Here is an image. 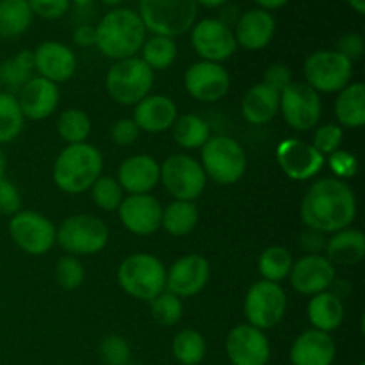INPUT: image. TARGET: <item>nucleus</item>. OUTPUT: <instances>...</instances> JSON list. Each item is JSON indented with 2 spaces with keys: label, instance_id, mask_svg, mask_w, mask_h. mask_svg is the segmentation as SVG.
Segmentation results:
<instances>
[{
  "label": "nucleus",
  "instance_id": "c03bdc74",
  "mask_svg": "<svg viewBox=\"0 0 365 365\" xmlns=\"http://www.w3.org/2000/svg\"><path fill=\"white\" fill-rule=\"evenodd\" d=\"M342 138H344V132L339 125L328 123L323 125L316 130L312 139V146L321 153L323 157L331 155L334 152H337L341 148Z\"/></svg>",
  "mask_w": 365,
  "mask_h": 365
},
{
  "label": "nucleus",
  "instance_id": "ddd939ff",
  "mask_svg": "<svg viewBox=\"0 0 365 365\" xmlns=\"http://www.w3.org/2000/svg\"><path fill=\"white\" fill-rule=\"evenodd\" d=\"M191 45L202 61L221 64L237 50L234 29L220 18H203L191 29Z\"/></svg>",
  "mask_w": 365,
  "mask_h": 365
},
{
  "label": "nucleus",
  "instance_id": "6ab92c4d",
  "mask_svg": "<svg viewBox=\"0 0 365 365\" xmlns=\"http://www.w3.org/2000/svg\"><path fill=\"white\" fill-rule=\"evenodd\" d=\"M289 278L299 294L316 296L334 285L335 266L323 255H305L292 264Z\"/></svg>",
  "mask_w": 365,
  "mask_h": 365
},
{
  "label": "nucleus",
  "instance_id": "2eb2a0df",
  "mask_svg": "<svg viewBox=\"0 0 365 365\" xmlns=\"http://www.w3.org/2000/svg\"><path fill=\"white\" fill-rule=\"evenodd\" d=\"M184 84L198 102H220L230 89V75L221 64L198 61L185 70Z\"/></svg>",
  "mask_w": 365,
  "mask_h": 365
},
{
  "label": "nucleus",
  "instance_id": "49530a36",
  "mask_svg": "<svg viewBox=\"0 0 365 365\" xmlns=\"http://www.w3.org/2000/svg\"><path fill=\"white\" fill-rule=\"evenodd\" d=\"M21 210V195L16 185L7 178L0 180V214L14 216Z\"/></svg>",
  "mask_w": 365,
  "mask_h": 365
},
{
  "label": "nucleus",
  "instance_id": "39448f33",
  "mask_svg": "<svg viewBox=\"0 0 365 365\" xmlns=\"http://www.w3.org/2000/svg\"><path fill=\"white\" fill-rule=\"evenodd\" d=\"M118 284L132 298L152 302L166 291V267L150 253H134L118 267Z\"/></svg>",
  "mask_w": 365,
  "mask_h": 365
},
{
  "label": "nucleus",
  "instance_id": "09e8293b",
  "mask_svg": "<svg viewBox=\"0 0 365 365\" xmlns=\"http://www.w3.org/2000/svg\"><path fill=\"white\" fill-rule=\"evenodd\" d=\"M337 50L339 53L349 59L351 63L355 61L362 59L364 52H365V41H364V36L359 34V32H348V34L341 36L337 41Z\"/></svg>",
  "mask_w": 365,
  "mask_h": 365
},
{
  "label": "nucleus",
  "instance_id": "2f4dec72",
  "mask_svg": "<svg viewBox=\"0 0 365 365\" xmlns=\"http://www.w3.org/2000/svg\"><path fill=\"white\" fill-rule=\"evenodd\" d=\"M200 220L198 207L195 202H182V200H175L173 203L163 209V221L160 227L168 232V234L175 235V237H182V235L191 234L196 228Z\"/></svg>",
  "mask_w": 365,
  "mask_h": 365
},
{
  "label": "nucleus",
  "instance_id": "864d4df0",
  "mask_svg": "<svg viewBox=\"0 0 365 365\" xmlns=\"http://www.w3.org/2000/svg\"><path fill=\"white\" fill-rule=\"evenodd\" d=\"M95 39H96V34H95V27L93 25H78L77 29H75L73 32V43L77 46H81V48H89V46L95 45Z\"/></svg>",
  "mask_w": 365,
  "mask_h": 365
},
{
  "label": "nucleus",
  "instance_id": "c85d7f7f",
  "mask_svg": "<svg viewBox=\"0 0 365 365\" xmlns=\"http://www.w3.org/2000/svg\"><path fill=\"white\" fill-rule=\"evenodd\" d=\"M307 312H309V319L314 330L330 334V331L337 330L344 321V303H342L341 296H337L335 292L324 291L310 299Z\"/></svg>",
  "mask_w": 365,
  "mask_h": 365
},
{
  "label": "nucleus",
  "instance_id": "6e6d98bb",
  "mask_svg": "<svg viewBox=\"0 0 365 365\" xmlns=\"http://www.w3.org/2000/svg\"><path fill=\"white\" fill-rule=\"evenodd\" d=\"M196 6L207 7V9H216V7L227 6L228 0H195Z\"/></svg>",
  "mask_w": 365,
  "mask_h": 365
},
{
  "label": "nucleus",
  "instance_id": "f704fd0d",
  "mask_svg": "<svg viewBox=\"0 0 365 365\" xmlns=\"http://www.w3.org/2000/svg\"><path fill=\"white\" fill-rule=\"evenodd\" d=\"M141 59L150 70H168L178 56V46L173 38L152 34L141 46Z\"/></svg>",
  "mask_w": 365,
  "mask_h": 365
},
{
  "label": "nucleus",
  "instance_id": "603ef678",
  "mask_svg": "<svg viewBox=\"0 0 365 365\" xmlns=\"http://www.w3.org/2000/svg\"><path fill=\"white\" fill-rule=\"evenodd\" d=\"M327 241L328 239H324V234L312 230V228H309V230L302 234V248L309 255H319V252L327 248Z\"/></svg>",
  "mask_w": 365,
  "mask_h": 365
},
{
  "label": "nucleus",
  "instance_id": "3c124183",
  "mask_svg": "<svg viewBox=\"0 0 365 365\" xmlns=\"http://www.w3.org/2000/svg\"><path fill=\"white\" fill-rule=\"evenodd\" d=\"M139 128L135 125L134 120H128V118H123V120H118L116 123L110 128V138L116 145L120 146H128L134 141H138L139 138Z\"/></svg>",
  "mask_w": 365,
  "mask_h": 365
},
{
  "label": "nucleus",
  "instance_id": "4c0bfd02",
  "mask_svg": "<svg viewBox=\"0 0 365 365\" xmlns=\"http://www.w3.org/2000/svg\"><path fill=\"white\" fill-rule=\"evenodd\" d=\"M24 121L25 118L16 96L0 93V145L14 141L24 130Z\"/></svg>",
  "mask_w": 365,
  "mask_h": 365
},
{
  "label": "nucleus",
  "instance_id": "bf43d9fd",
  "mask_svg": "<svg viewBox=\"0 0 365 365\" xmlns=\"http://www.w3.org/2000/svg\"><path fill=\"white\" fill-rule=\"evenodd\" d=\"M70 4H73V6H77V7H88V6H91L93 4V0H70Z\"/></svg>",
  "mask_w": 365,
  "mask_h": 365
},
{
  "label": "nucleus",
  "instance_id": "4d7b16f0",
  "mask_svg": "<svg viewBox=\"0 0 365 365\" xmlns=\"http://www.w3.org/2000/svg\"><path fill=\"white\" fill-rule=\"evenodd\" d=\"M356 14H365V0H346Z\"/></svg>",
  "mask_w": 365,
  "mask_h": 365
},
{
  "label": "nucleus",
  "instance_id": "412c9836",
  "mask_svg": "<svg viewBox=\"0 0 365 365\" xmlns=\"http://www.w3.org/2000/svg\"><path fill=\"white\" fill-rule=\"evenodd\" d=\"M34 68L39 77L59 84L73 77L77 70V56L64 43L45 41L34 50Z\"/></svg>",
  "mask_w": 365,
  "mask_h": 365
},
{
  "label": "nucleus",
  "instance_id": "ea45409f",
  "mask_svg": "<svg viewBox=\"0 0 365 365\" xmlns=\"http://www.w3.org/2000/svg\"><path fill=\"white\" fill-rule=\"evenodd\" d=\"M150 312H152V317L159 324L173 327V324H177L182 319L184 305H182V299L178 296L164 291L155 299L150 302Z\"/></svg>",
  "mask_w": 365,
  "mask_h": 365
},
{
  "label": "nucleus",
  "instance_id": "e2e57ef3",
  "mask_svg": "<svg viewBox=\"0 0 365 365\" xmlns=\"http://www.w3.org/2000/svg\"><path fill=\"white\" fill-rule=\"evenodd\" d=\"M359 365H365V364H364V362H362V364H359Z\"/></svg>",
  "mask_w": 365,
  "mask_h": 365
},
{
  "label": "nucleus",
  "instance_id": "393cba45",
  "mask_svg": "<svg viewBox=\"0 0 365 365\" xmlns=\"http://www.w3.org/2000/svg\"><path fill=\"white\" fill-rule=\"evenodd\" d=\"M160 182V166L150 155H134L118 170V184L130 195H148Z\"/></svg>",
  "mask_w": 365,
  "mask_h": 365
},
{
  "label": "nucleus",
  "instance_id": "7ed1b4c3",
  "mask_svg": "<svg viewBox=\"0 0 365 365\" xmlns=\"http://www.w3.org/2000/svg\"><path fill=\"white\" fill-rule=\"evenodd\" d=\"M103 170V157L89 143L68 145L53 163V182L61 191L78 195L95 184Z\"/></svg>",
  "mask_w": 365,
  "mask_h": 365
},
{
  "label": "nucleus",
  "instance_id": "052dcab7",
  "mask_svg": "<svg viewBox=\"0 0 365 365\" xmlns=\"http://www.w3.org/2000/svg\"><path fill=\"white\" fill-rule=\"evenodd\" d=\"M102 4H106V6L109 7H120V4H123L125 0H100Z\"/></svg>",
  "mask_w": 365,
  "mask_h": 365
},
{
  "label": "nucleus",
  "instance_id": "37998d69",
  "mask_svg": "<svg viewBox=\"0 0 365 365\" xmlns=\"http://www.w3.org/2000/svg\"><path fill=\"white\" fill-rule=\"evenodd\" d=\"M130 355V346L121 335H109L100 344V359L106 365H127Z\"/></svg>",
  "mask_w": 365,
  "mask_h": 365
},
{
  "label": "nucleus",
  "instance_id": "cd10ccee",
  "mask_svg": "<svg viewBox=\"0 0 365 365\" xmlns=\"http://www.w3.org/2000/svg\"><path fill=\"white\" fill-rule=\"evenodd\" d=\"M327 259L331 264L355 266L365 257V235L356 228H344L331 235L327 241Z\"/></svg>",
  "mask_w": 365,
  "mask_h": 365
},
{
  "label": "nucleus",
  "instance_id": "c756f323",
  "mask_svg": "<svg viewBox=\"0 0 365 365\" xmlns=\"http://www.w3.org/2000/svg\"><path fill=\"white\" fill-rule=\"evenodd\" d=\"M335 116L339 123L349 128H360L365 125V86L362 82L348 84L339 91L335 102Z\"/></svg>",
  "mask_w": 365,
  "mask_h": 365
},
{
  "label": "nucleus",
  "instance_id": "9b49d317",
  "mask_svg": "<svg viewBox=\"0 0 365 365\" xmlns=\"http://www.w3.org/2000/svg\"><path fill=\"white\" fill-rule=\"evenodd\" d=\"M160 182L173 198L195 202L207 185V175L202 164L189 155L175 153L160 166Z\"/></svg>",
  "mask_w": 365,
  "mask_h": 365
},
{
  "label": "nucleus",
  "instance_id": "4468645a",
  "mask_svg": "<svg viewBox=\"0 0 365 365\" xmlns=\"http://www.w3.org/2000/svg\"><path fill=\"white\" fill-rule=\"evenodd\" d=\"M9 235L29 255H45L56 245V227L34 210H20L11 216Z\"/></svg>",
  "mask_w": 365,
  "mask_h": 365
},
{
  "label": "nucleus",
  "instance_id": "473e14b6",
  "mask_svg": "<svg viewBox=\"0 0 365 365\" xmlns=\"http://www.w3.org/2000/svg\"><path fill=\"white\" fill-rule=\"evenodd\" d=\"M173 139L182 148H202L210 138V127L198 114H182L177 116L173 127Z\"/></svg>",
  "mask_w": 365,
  "mask_h": 365
},
{
  "label": "nucleus",
  "instance_id": "bb28decb",
  "mask_svg": "<svg viewBox=\"0 0 365 365\" xmlns=\"http://www.w3.org/2000/svg\"><path fill=\"white\" fill-rule=\"evenodd\" d=\"M242 116L252 125H266L280 110V93L266 86L264 82L255 84L246 91L241 103Z\"/></svg>",
  "mask_w": 365,
  "mask_h": 365
},
{
  "label": "nucleus",
  "instance_id": "c9c22d12",
  "mask_svg": "<svg viewBox=\"0 0 365 365\" xmlns=\"http://www.w3.org/2000/svg\"><path fill=\"white\" fill-rule=\"evenodd\" d=\"M171 349L180 365H198L207 355V342L200 331L182 330L175 335Z\"/></svg>",
  "mask_w": 365,
  "mask_h": 365
},
{
  "label": "nucleus",
  "instance_id": "9d476101",
  "mask_svg": "<svg viewBox=\"0 0 365 365\" xmlns=\"http://www.w3.org/2000/svg\"><path fill=\"white\" fill-rule=\"evenodd\" d=\"M287 310V296L280 284L260 280L250 287L245 299V316L250 327L271 330L284 319Z\"/></svg>",
  "mask_w": 365,
  "mask_h": 365
},
{
  "label": "nucleus",
  "instance_id": "f257e3e1",
  "mask_svg": "<svg viewBox=\"0 0 365 365\" xmlns=\"http://www.w3.org/2000/svg\"><path fill=\"white\" fill-rule=\"evenodd\" d=\"M299 214L303 223L312 230L335 234L355 221V192L339 178H321L305 192Z\"/></svg>",
  "mask_w": 365,
  "mask_h": 365
},
{
  "label": "nucleus",
  "instance_id": "7c9ffc66",
  "mask_svg": "<svg viewBox=\"0 0 365 365\" xmlns=\"http://www.w3.org/2000/svg\"><path fill=\"white\" fill-rule=\"evenodd\" d=\"M32 18L27 0H0V38H20L32 25Z\"/></svg>",
  "mask_w": 365,
  "mask_h": 365
},
{
  "label": "nucleus",
  "instance_id": "0eeeda50",
  "mask_svg": "<svg viewBox=\"0 0 365 365\" xmlns=\"http://www.w3.org/2000/svg\"><path fill=\"white\" fill-rule=\"evenodd\" d=\"M246 166L245 148L228 135H214L202 146V168L216 184H235L242 178Z\"/></svg>",
  "mask_w": 365,
  "mask_h": 365
},
{
  "label": "nucleus",
  "instance_id": "a878e982",
  "mask_svg": "<svg viewBox=\"0 0 365 365\" xmlns=\"http://www.w3.org/2000/svg\"><path fill=\"white\" fill-rule=\"evenodd\" d=\"M178 116L177 103L164 95H148L141 102L135 103L134 118L139 130L159 134L173 127Z\"/></svg>",
  "mask_w": 365,
  "mask_h": 365
},
{
  "label": "nucleus",
  "instance_id": "aec40b11",
  "mask_svg": "<svg viewBox=\"0 0 365 365\" xmlns=\"http://www.w3.org/2000/svg\"><path fill=\"white\" fill-rule=\"evenodd\" d=\"M118 214L128 232L135 235H150L160 228L163 205L152 195H130L123 198Z\"/></svg>",
  "mask_w": 365,
  "mask_h": 365
},
{
  "label": "nucleus",
  "instance_id": "f3484780",
  "mask_svg": "<svg viewBox=\"0 0 365 365\" xmlns=\"http://www.w3.org/2000/svg\"><path fill=\"white\" fill-rule=\"evenodd\" d=\"M277 160L289 178L299 182L316 177L327 163L310 143L294 138L285 139L278 145Z\"/></svg>",
  "mask_w": 365,
  "mask_h": 365
},
{
  "label": "nucleus",
  "instance_id": "de8ad7c7",
  "mask_svg": "<svg viewBox=\"0 0 365 365\" xmlns=\"http://www.w3.org/2000/svg\"><path fill=\"white\" fill-rule=\"evenodd\" d=\"M328 164H330L331 171L337 175V178H351L356 175V170H359V160L353 153L344 152V150H337L331 155H328Z\"/></svg>",
  "mask_w": 365,
  "mask_h": 365
},
{
  "label": "nucleus",
  "instance_id": "423d86ee",
  "mask_svg": "<svg viewBox=\"0 0 365 365\" xmlns=\"http://www.w3.org/2000/svg\"><path fill=\"white\" fill-rule=\"evenodd\" d=\"M155 75L141 57L116 61L107 71L106 88L110 98L121 106H135L150 95Z\"/></svg>",
  "mask_w": 365,
  "mask_h": 365
},
{
  "label": "nucleus",
  "instance_id": "f8f14e48",
  "mask_svg": "<svg viewBox=\"0 0 365 365\" xmlns=\"http://www.w3.org/2000/svg\"><path fill=\"white\" fill-rule=\"evenodd\" d=\"M280 110L289 127L307 132L319 123L323 103L319 93L307 82H291L280 93Z\"/></svg>",
  "mask_w": 365,
  "mask_h": 365
},
{
  "label": "nucleus",
  "instance_id": "6e6552de",
  "mask_svg": "<svg viewBox=\"0 0 365 365\" xmlns=\"http://www.w3.org/2000/svg\"><path fill=\"white\" fill-rule=\"evenodd\" d=\"M56 242L70 255H95L109 242V228L100 217L77 214L56 228Z\"/></svg>",
  "mask_w": 365,
  "mask_h": 365
},
{
  "label": "nucleus",
  "instance_id": "79ce46f5",
  "mask_svg": "<svg viewBox=\"0 0 365 365\" xmlns=\"http://www.w3.org/2000/svg\"><path fill=\"white\" fill-rule=\"evenodd\" d=\"M56 280L66 291H75L84 282V266L73 255L61 257L56 266Z\"/></svg>",
  "mask_w": 365,
  "mask_h": 365
},
{
  "label": "nucleus",
  "instance_id": "b1692460",
  "mask_svg": "<svg viewBox=\"0 0 365 365\" xmlns=\"http://www.w3.org/2000/svg\"><path fill=\"white\" fill-rule=\"evenodd\" d=\"M337 346L330 334L319 330H307L291 346L292 365H334Z\"/></svg>",
  "mask_w": 365,
  "mask_h": 365
},
{
  "label": "nucleus",
  "instance_id": "a211bd4d",
  "mask_svg": "<svg viewBox=\"0 0 365 365\" xmlns=\"http://www.w3.org/2000/svg\"><path fill=\"white\" fill-rule=\"evenodd\" d=\"M210 278V264L205 257L185 255L166 271V289L178 298H191L198 294Z\"/></svg>",
  "mask_w": 365,
  "mask_h": 365
},
{
  "label": "nucleus",
  "instance_id": "5fc2aeb1",
  "mask_svg": "<svg viewBox=\"0 0 365 365\" xmlns=\"http://www.w3.org/2000/svg\"><path fill=\"white\" fill-rule=\"evenodd\" d=\"M253 2L257 4V7L266 9L271 13V11H277V9H282V7H285L291 0H253Z\"/></svg>",
  "mask_w": 365,
  "mask_h": 365
},
{
  "label": "nucleus",
  "instance_id": "dca6fc26",
  "mask_svg": "<svg viewBox=\"0 0 365 365\" xmlns=\"http://www.w3.org/2000/svg\"><path fill=\"white\" fill-rule=\"evenodd\" d=\"M225 348L232 365H267L271 359L269 339L262 330L250 324L232 328Z\"/></svg>",
  "mask_w": 365,
  "mask_h": 365
},
{
  "label": "nucleus",
  "instance_id": "680f3d73",
  "mask_svg": "<svg viewBox=\"0 0 365 365\" xmlns=\"http://www.w3.org/2000/svg\"><path fill=\"white\" fill-rule=\"evenodd\" d=\"M127 365H141V364H127Z\"/></svg>",
  "mask_w": 365,
  "mask_h": 365
},
{
  "label": "nucleus",
  "instance_id": "72a5a7b5",
  "mask_svg": "<svg viewBox=\"0 0 365 365\" xmlns=\"http://www.w3.org/2000/svg\"><path fill=\"white\" fill-rule=\"evenodd\" d=\"M34 52L21 50L13 59L0 64V84L9 88L11 91H20L34 77Z\"/></svg>",
  "mask_w": 365,
  "mask_h": 365
},
{
  "label": "nucleus",
  "instance_id": "1a4fd4ad",
  "mask_svg": "<svg viewBox=\"0 0 365 365\" xmlns=\"http://www.w3.org/2000/svg\"><path fill=\"white\" fill-rule=\"evenodd\" d=\"M303 73L317 93H337L351 82L353 63L337 50H317L307 57Z\"/></svg>",
  "mask_w": 365,
  "mask_h": 365
},
{
  "label": "nucleus",
  "instance_id": "a18cd8bd",
  "mask_svg": "<svg viewBox=\"0 0 365 365\" xmlns=\"http://www.w3.org/2000/svg\"><path fill=\"white\" fill-rule=\"evenodd\" d=\"M34 16L43 20H59L70 11V0H27Z\"/></svg>",
  "mask_w": 365,
  "mask_h": 365
},
{
  "label": "nucleus",
  "instance_id": "e433bc0d",
  "mask_svg": "<svg viewBox=\"0 0 365 365\" xmlns=\"http://www.w3.org/2000/svg\"><path fill=\"white\" fill-rule=\"evenodd\" d=\"M292 260L291 252L284 246H269L262 252L259 259V273L266 282H278L285 280L292 269Z\"/></svg>",
  "mask_w": 365,
  "mask_h": 365
},
{
  "label": "nucleus",
  "instance_id": "13d9d810",
  "mask_svg": "<svg viewBox=\"0 0 365 365\" xmlns=\"http://www.w3.org/2000/svg\"><path fill=\"white\" fill-rule=\"evenodd\" d=\"M6 170H7L6 153H4V150L0 148V180H2V178H6Z\"/></svg>",
  "mask_w": 365,
  "mask_h": 365
},
{
  "label": "nucleus",
  "instance_id": "f03ea898",
  "mask_svg": "<svg viewBox=\"0 0 365 365\" xmlns=\"http://www.w3.org/2000/svg\"><path fill=\"white\" fill-rule=\"evenodd\" d=\"M95 46L113 61L135 57L146 39V29L138 11L113 7L95 27Z\"/></svg>",
  "mask_w": 365,
  "mask_h": 365
},
{
  "label": "nucleus",
  "instance_id": "8fccbe9b",
  "mask_svg": "<svg viewBox=\"0 0 365 365\" xmlns=\"http://www.w3.org/2000/svg\"><path fill=\"white\" fill-rule=\"evenodd\" d=\"M291 82H294L292 81L291 68L285 66V64L282 63L271 64V66H267L266 71H264V84L269 86V88H273L274 91L278 93L284 91Z\"/></svg>",
  "mask_w": 365,
  "mask_h": 365
},
{
  "label": "nucleus",
  "instance_id": "a19ab883",
  "mask_svg": "<svg viewBox=\"0 0 365 365\" xmlns=\"http://www.w3.org/2000/svg\"><path fill=\"white\" fill-rule=\"evenodd\" d=\"M91 198L102 210L113 212L120 209L123 202V189L113 177H100L91 185Z\"/></svg>",
  "mask_w": 365,
  "mask_h": 365
},
{
  "label": "nucleus",
  "instance_id": "4be33fe9",
  "mask_svg": "<svg viewBox=\"0 0 365 365\" xmlns=\"http://www.w3.org/2000/svg\"><path fill=\"white\" fill-rule=\"evenodd\" d=\"M277 20L273 14L260 7H253L235 20L234 36L237 46L246 50H262L273 41Z\"/></svg>",
  "mask_w": 365,
  "mask_h": 365
},
{
  "label": "nucleus",
  "instance_id": "58836bf2",
  "mask_svg": "<svg viewBox=\"0 0 365 365\" xmlns=\"http://www.w3.org/2000/svg\"><path fill=\"white\" fill-rule=\"evenodd\" d=\"M57 132L68 145L86 143L91 134V120L81 109H66L57 118Z\"/></svg>",
  "mask_w": 365,
  "mask_h": 365
},
{
  "label": "nucleus",
  "instance_id": "5701e85b",
  "mask_svg": "<svg viewBox=\"0 0 365 365\" xmlns=\"http://www.w3.org/2000/svg\"><path fill=\"white\" fill-rule=\"evenodd\" d=\"M59 88L53 82L43 77H32L24 88L18 91V106H20L24 118L29 120H45L59 103Z\"/></svg>",
  "mask_w": 365,
  "mask_h": 365
},
{
  "label": "nucleus",
  "instance_id": "20e7f679",
  "mask_svg": "<svg viewBox=\"0 0 365 365\" xmlns=\"http://www.w3.org/2000/svg\"><path fill=\"white\" fill-rule=\"evenodd\" d=\"M138 14L146 32L175 39L191 31L198 6L195 0H139Z\"/></svg>",
  "mask_w": 365,
  "mask_h": 365
}]
</instances>
